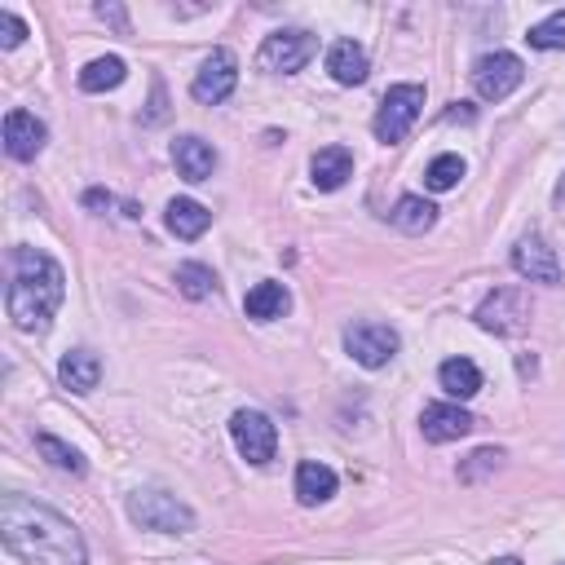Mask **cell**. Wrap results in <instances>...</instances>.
Instances as JSON below:
<instances>
[{"mask_svg":"<svg viewBox=\"0 0 565 565\" xmlns=\"http://www.w3.org/2000/svg\"><path fill=\"white\" fill-rule=\"evenodd\" d=\"M291 309V291L278 282V278H265V282H256L247 296H243V313L252 318V322H274V318H282Z\"/></svg>","mask_w":565,"mask_h":565,"instance_id":"9a60e30c","label":"cell"},{"mask_svg":"<svg viewBox=\"0 0 565 565\" xmlns=\"http://www.w3.org/2000/svg\"><path fill=\"white\" fill-rule=\"evenodd\" d=\"M57 380H62V388H71V393H93L97 380H102L97 353H93V349H66L62 362H57Z\"/></svg>","mask_w":565,"mask_h":565,"instance_id":"2e32d148","label":"cell"},{"mask_svg":"<svg viewBox=\"0 0 565 565\" xmlns=\"http://www.w3.org/2000/svg\"><path fill=\"white\" fill-rule=\"evenodd\" d=\"M459 177H463V159H459V154H437V159L428 163V172H424L428 190H455Z\"/></svg>","mask_w":565,"mask_h":565,"instance_id":"4316f807","label":"cell"},{"mask_svg":"<svg viewBox=\"0 0 565 565\" xmlns=\"http://www.w3.org/2000/svg\"><path fill=\"white\" fill-rule=\"evenodd\" d=\"M397 331L388 327V322H371V318H362V322H349L344 327V353L358 362V366H366V371H380V366H388L393 362V353H397Z\"/></svg>","mask_w":565,"mask_h":565,"instance_id":"52a82bcc","label":"cell"},{"mask_svg":"<svg viewBox=\"0 0 565 565\" xmlns=\"http://www.w3.org/2000/svg\"><path fill=\"white\" fill-rule=\"evenodd\" d=\"M313 53H318V35L291 26V31H274V35H265L256 62H260V71H269V75H296V71L309 66Z\"/></svg>","mask_w":565,"mask_h":565,"instance_id":"8992f818","label":"cell"},{"mask_svg":"<svg viewBox=\"0 0 565 565\" xmlns=\"http://www.w3.org/2000/svg\"><path fill=\"white\" fill-rule=\"evenodd\" d=\"M128 516L141 530H159V534H190L194 530L190 503H181L168 490H132L128 494Z\"/></svg>","mask_w":565,"mask_h":565,"instance_id":"3957f363","label":"cell"},{"mask_svg":"<svg viewBox=\"0 0 565 565\" xmlns=\"http://www.w3.org/2000/svg\"><path fill=\"white\" fill-rule=\"evenodd\" d=\"M388 221H393L402 234H424V230H433V221H437V207H433L424 194H402V199L393 203Z\"/></svg>","mask_w":565,"mask_h":565,"instance_id":"7402d4cb","label":"cell"},{"mask_svg":"<svg viewBox=\"0 0 565 565\" xmlns=\"http://www.w3.org/2000/svg\"><path fill=\"white\" fill-rule=\"evenodd\" d=\"M525 44H530V49H543V53H552V49H565V9L547 13L543 22H534V26L525 31Z\"/></svg>","mask_w":565,"mask_h":565,"instance_id":"484cf974","label":"cell"},{"mask_svg":"<svg viewBox=\"0 0 565 565\" xmlns=\"http://www.w3.org/2000/svg\"><path fill=\"white\" fill-rule=\"evenodd\" d=\"M309 177L318 190H340L349 177H353V154L344 146H322L313 159H309Z\"/></svg>","mask_w":565,"mask_h":565,"instance_id":"ac0fdd59","label":"cell"},{"mask_svg":"<svg viewBox=\"0 0 565 565\" xmlns=\"http://www.w3.org/2000/svg\"><path fill=\"white\" fill-rule=\"evenodd\" d=\"M0 539L26 565H88L79 530L26 494H0Z\"/></svg>","mask_w":565,"mask_h":565,"instance_id":"6da1fadb","label":"cell"},{"mask_svg":"<svg viewBox=\"0 0 565 565\" xmlns=\"http://www.w3.org/2000/svg\"><path fill=\"white\" fill-rule=\"evenodd\" d=\"M115 194L110 190H84V207H110Z\"/></svg>","mask_w":565,"mask_h":565,"instance_id":"4dcf8cb0","label":"cell"},{"mask_svg":"<svg viewBox=\"0 0 565 565\" xmlns=\"http://www.w3.org/2000/svg\"><path fill=\"white\" fill-rule=\"evenodd\" d=\"M503 463V450L499 446H481V450H472L463 463H459V481H477L481 472H494Z\"/></svg>","mask_w":565,"mask_h":565,"instance_id":"83f0119b","label":"cell"},{"mask_svg":"<svg viewBox=\"0 0 565 565\" xmlns=\"http://www.w3.org/2000/svg\"><path fill=\"white\" fill-rule=\"evenodd\" d=\"M177 291L190 300H207V296H216V274L199 260H185V265H177Z\"/></svg>","mask_w":565,"mask_h":565,"instance_id":"d4e9b609","label":"cell"},{"mask_svg":"<svg viewBox=\"0 0 565 565\" xmlns=\"http://www.w3.org/2000/svg\"><path fill=\"white\" fill-rule=\"evenodd\" d=\"M512 269L521 274V278H530V282H561V260H556V252L539 238V234H525V238H516V247H512Z\"/></svg>","mask_w":565,"mask_h":565,"instance_id":"8fae6325","label":"cell"},{"mask_svg":"<svg viewBox=\"0 0 565 565\" xmlns=\"http://www.w3.org/2000/svg\"><path fill=\"white\" fill-rule=\"evenodd\" d=\"M419 110H424V84H393V88L384 93V102H380L371 128H375V137H380L384 146H393V141H402V137L415 128Z\"/></svg>","mask_w":565,"mask_h":565,"instance_id":"5b68a950","label":"cell"},{"mask_svg":"<svg viewBox=\"0 0 565 565\" xmlns=\"http://www.w3.org/2000/svg\"><path fill=\"white\" fill-rule=\"evenodd\" d=\"M97 18L110 22V26H119V31H128V13L119 4H97Z\"/></svg>","mask_w":565,"mask_h":565,"instance_id":"f546056e","label":"cell"},{"mask_svg":"<svg viewBox=\"0 0 565 565\" xmlns=\"http://www.w3.org/2000/svg\"><path fill=\"white\" fill-rule=\"evenodd\" d=\"M163 221H168V230H172L177 238H199V234L212 225V212H207L199 199H172L168 212H163Z\"/></svg>","mask_w":565,"mask_h":565,"instance_id":"44dd1931","label":"cell"},{"mask_svg":"<svg viewBox=\"0 0 565 565\" xmlns=\"http://www.w3.org/2000/svg\"><path fill=\"white\" fill-rule=\"evenodd\" d=\"M234 84H238V57L230 49H212L203 57V66L194 71V79H190V97L203 102V106H216L234 93Z\"/></svg>","mask_w":565,"mask_h":565,"instance_id":"30bf717a","label":"cell"},{"mask_svg":"<svg viewBox=\"0 0 565 565\" xmlns=\"http://www.w3.org/2000/svg\"><path fill=\"white\" fill-rule=\"evenodd\" d=\"M437 380H441V388H446L455 402H468L472 393H481V371H477L472 358H446V362L437 366Z\"/></svg>","mask_w":565,"mask_h":565,"instance_id":"ffe728a7","label":"cell"},{"mask_svg":"<svg viewBox=\"0 0 565 565\" xmlns=\"http://www.w3.org/2000/svg\"><path fill=\"white\" fill-rule=\"evenodd\" d=\"M530 313H534V305H530V291H521V287H494L481 305H477V327L481 331H494V335H521V331H530Z\"/></svg>","mask_w":565,"mask_h":565,"instance_id":"277c9868","label":"cell"},{"mask_svg":"<svg viewBox=\"0 0 565 565\" xmlns=\"http://www.w3.org/2000/svg\"><path fill=\"white\" fill-rule=\"evenodd\" d=\"M521 79H525V66L516 53H486L472 62V88L486 102H503L512 88H521Z\"/></svg>","mask_w":565,"mask_h":565,"instance_id":"9c48e42d","label":"cell"},{"mask_svg":"<svg viewBox=\"0 0 565 565\" xmlns=\"http://www.w3.org/2000/svg\"><path fill=\"white\" fill-rule=\"evenodd\" d=\"M124 75H128L124 57L106 53V57H93V62L79 71V88H84V93H106V88H119Z\"/></svg>","mask_w":565,"mask_h":565,"instance_id":"603a6c76","label":"cell"},{"mask_svg":"<svg viewBox=\"0 0 565 565\" xmlns=\"http://www.w3.org/2000/svg\"><path fill=\"white\" fill-rule=\"evenodd\" d=\"M44 141H49V128L31 110H9L4 115V150H9V159L31 163L44 150Z\"/></svg>","mask_w":565,"mask_h":565,"instance_id":"4fadbf2b","label":"cell"},{"mask_svg":"<svg viewBox=\"0 0 565 565\" xmlns=\"http://www.w3.org/2000/svg\"><path fill=\"white\" fill-rule=\"evenodd\" d=\"M230 437H234L238 455H243L247 463H256V468L269 463L274 450H278V428H274V419H269L265 411H256V406H243V411L230 415Z\"/></svg>","mask_w":565,"mask_h":565,"instance_id":"ba28073f","label":"cell"},{"mask_svg":"<svg viewBox=\"0 0 565 565\" xmlns=\"http://www.w3.org/2000/svg\"><path fill=\"white\" fill-rule=\"evenodd\" d=\"M556 199H565V177H561V185H556Z\"/></svg>","mask_w":565,"mask_h":565,"instance_id":"d6a6232c","label":"cell"},{"mask_svg":"<svg viewBox=\"0 0 565 565\" xmlns=\"http://www.w3.org/2000/svg\"><path fill=\"white\" fill-rule=\"evenodd\" d=\"M490 565H521L516 556H499V561H490Z\"/></svg>","mask_w":565,"mask_h":565,"instance_id":"1f68e13d","label":"cell"},{"mask_svg":"<svg viewBox=\"0 0 565 565\" xmlns=\"http://www.w3.org/2000/svg\"><path fill=\"white\" fill-rule=\"evenodd\" d=\"M327 71H331V79H335V84H344V88L362 84V79H366V71H371L366 49H362L358 40H335V44H331V53H327Z\"/></svg>","mask_w":565,"mask_h":565,"instance_id":"e0dca14e","label":"cell"},{"mask_svg":"<svg viewBox=\"0 0 565 565\" xmlns=\"http://www.w3.org/2000/svg\"><path fill=\"white\" fill-rule=\"evenodd\" d=\"M472 415L463 411V406H455V402H428L424 411H419V433H424V441H459V437H468L472 433Z\"/></svg>","mask_w":565,"mask_h":565,"instance_id":"7c38bea8","label":"cell"},{"mask_svg":"<svg viewBox=\"0 0 565 565\" xmlns=\"http://www.w3.org/2000/svg\"><path fill=\"white\" fill-rule=\"evenodd\" d=\"M35 450H40V455H44V459H49L57 472L84 477V468H88V463H84V455H79L75 446H66L62 437H53V433H40V437H35Z\"/></svg>","mask_w":565,"mask_h":565,"instance_id":"cb8c5ba5","label":"cell"},{"mask_svg":"<svg viewBox=\"0 0 565 565\" xmlns=\"http://www.w3.org/2000/svg\"><path fill=\"white\" fill-rule=\"evenodd\" d=\"M172 163H177V172L190 181V185H199V181H207L212 172H216V150L203 141V137H177L172 141Z\"/></svg>","mask_w":565,"mask_h":565,"instance_id":"5bb4252c","label":"cell"},{"mask_svg":"<svg viewBox=\"0 0 565 565\" xmlns=\"http://www.w3.org/2000/svg\"><path fill=\"white\" fill-rule=\"evenodd\" d=\"M66 296V274L53 256L35 252V247H13L9 252V318L22 335H44L53 327V313L62 309Z\"/></svg>","mask_w":565,"mask_h":565,"instance_id":"7a4b0ae2","label":"cell"},{"mask_svg":"<svg viewBox=\"0 0 565 565\" xmlns=\"http://www.w3.org/2000/svg\"><path fill=\"white\" fill-rule=\"evenodd\" d=\"M335 486H340V477H335L327 463H318V459H305V463L296 468V499H300L305 508L327 503V499L335 494Z\"/></svg>","mask_w":565,"mask_h":565,"instance_id":"d6986e66","label":"cell"},{"mask_svg":"<svg viewBox=\"0 0 565 565\" xmlns=\"http://www.w3.org/2000/svg\"><path fill=\"white\" fill-rule=\"evenodd\" d=\"M26 40V22L9 9H0V49H18Z\"/></svg>","mask_w":565,"mask_h":565,"instance_id":"f1b7e54d","label":"cell"}]
</instances>
